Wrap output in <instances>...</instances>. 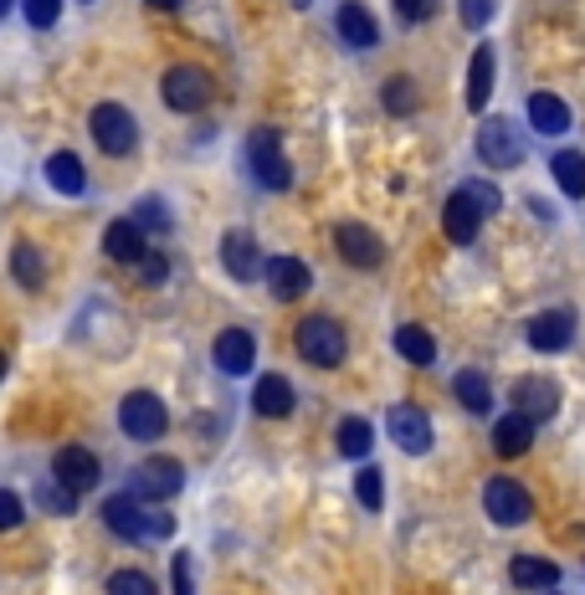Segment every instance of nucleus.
Listing matches in <instances>:
<instances>
[{"label":"nucleus","mask_w":585,"mask_h":595,"mask_svg":"<svg viewBox=\"0 0 585 595\" xmlns=\"http://www.w3.org/2000/svg\"><path fill=\"white\" fill-rule=\"evenodd\" d=\"M396 11H401V21H432L436 0H396Z\"/></svg>","instance_id":"nucleus-43"},{"label":"nucleus","mask_w":585,"mask_h":595,"mask_svg":"<svg viewBox=\"0 0 585 595\" xmlns=\"http://www.w3.org/2000/svg\"><path fill=\"white\" fill-rule=\"evenodd\" d=\"M478 160L488 170H519L524 164V134L509 119H488L478 129Z\"/></svg>","instance_id":"nucleus-7"},{"label":"nucleus","mask_w":585,"mask_h":595,"mask_svg":"<svg viewBox=\"0 0 585 595\" xmlns=\"http://www.w3.org/2000/svg\"><path fill=\"white\" fill-rule=\"evenodd\" d=\"M550 175L560 180V191L571 195V201H581L585 195V154L581 149H560L555 160H550Z\"/></svg>","instance_id":"nucleus-30"},{"label":"nucleus","mask_w":585,"mask_h":595,"mask_svg":"<svg viewBox=\"0 0 585 595\" xmlns=\"http://www.w3.org/2000/svg\"><path fill=\"white\" fill-rule=\"evenodd\" d=\"M134 268H139V278L154 288V283H165V278H170V257H165V252H144Z\"/></svg>","instance_id":"nucleus-40"},{"label":"nucleus","mask_w":585,"mask_h":595,"mask_svg":"<svg viewBox=\"0 0 585 595\" xmlns=\"http://www.w3.org/2000/svg\"><path fill=\"white\" fill-rule=\"evenodd\" d=\"M46 185L62 195H83L88 191V170H83V160H77L73 149H57L52 160H46Z\"/></svg>","instance_id":"nucleus-25"},{"label":"nucleus","mask_w":585,"mask_h":595,"mask_svg":"<svg viewBox=\"0 0 585 595\" xmlns=\"http://www.w3.org/2000/svg\"><path fill=\"white\" fill-rule=\"evenodd\" d=\"M252 411L257 416H268V421L293 416V386H288L283 375H262V380L252 386Z\"/></svg>","instance_id":"nucleus-20"},{"label":"nucleus","mask_w":585,"mask_h":595,"mask_svg":"<svg viewBox=\"0 0 585 595\" xmlns=\"http://www.w3.org/2000/svg\"><path fill=\"white\" fill-rule=\"evenodd\" d=\"M452 396H457L473 416H488V411H494V386H488V375L483 370H457L452 375Z\"/></svg>","instance_id":"nucleus-26"},{"label":"nucleus","mask_w":585,"mask_h":595,"mask_svg":"<svg viewBox=\"0 0 585 595\" xmlns=\"http://www.w3.org/2000/svg\"><path fill=\"white\" fill-rule=\"evenodd\" d=\"M175 595H195V575H191V554H175Z\"/></svg>","instance_id":"nucleus-44"},{"label":"nucleus","mask_w":585,"mask_h":595,"mask_svg":"<svg viewBox=\"0 0 585 595\" xmlns=\"http://www.w3.org/2000/svg\"><path fill=\"white\" fill-rule=\"evenodd\" d=\"M334 31H339V42L355 46V52H370L380 42V26H376V11L360 6V0H345L339 15H334Z\"/></svg>","instance_id":"nucleus-13"},{"label":"nucleus","mask_w":585,"mask_h":595,"mask_svg":"<svg viewBox=\"0 0 585 595\" xmlns=\"http://www.w3.org/2000/svg\"><path fill=\"white\" fill-rule=\"evenodd\" d=\"M0 380H6V355H0Z\"/></svg>","instance_id":"nucleus-48"},{"label":"nucleus","mask_w":585,"mask_h":595,"mask_svg":"<svg viewBox=\"0 0 585 595\" xmlns=\"http://www.w3.org/2000/svg\"><path fill=\"white\" fill-rule=\"evenodd\" d=\"M247 170H252V180L268 185V191H288V185H293V164H288L283 139L272 134V129H252V134H247Z\"/></svg>","instance_id":"nucleus-2"},{"label":"nucleus","mask_w":585,"mask_h":595,"mask_svg":"<svg viewBox=\"0 0 585 595\" xmlns=\"http://www.w3.org/2000/svg\"><path fill=\"white\" fill-rule=\"evenodd\" d=\"M185 488V473H181V462H170V457H144L129 473V488L123 493H134L139 504H170L175 493Z\"/></svg>","instance_id":"nucleus-4"},{"label":"nucleus","mask_w":585,"mask_h":595,"mask_svg":"<svg viewBox=\"0 0 585 595\" xmlns=\"http://www.w3.org/2000/svg\"><path fill=\"white\" fill-rule=\"evenodd\" d=\"M221 268L237 278V283H252L262 272V247H257L252 231H226L221 237Z\"/></svg>","instance_id":"nucleus-15"},{"label":"nucleus","mask_w":585,"mask_h":595,"mask_svg":"<svg viewBox=\"0 0 585 595\" xmlns=\"http://www.w3.org/2000/svg\"><path fill=\"white\" fill-rule=\"evenodd\" d=\"M175 534V513L160 504H144V539H170Z\"/></svg>","instance_id":"nucleus-38"},{"label":"nucleus","mask_w":585,"mask_h":595,"mask_svg":"<svg viewBox=\"0 0 585 595\" xmlns=\"http://www.w3.org/2000/svg\"><path fill=\"white\" fill-rule=\"evenodd\" d=\"M88 134H93V144L104 149V154H129V149L139 144V123H134V113L123 104H98L93 108V119H88Z\"/></svg>","instance_id":"nucleus-5"},{"label":"nucleus","mask_w":585,"mask_h":595,"mask_svg":"<svg viewBox=\"0 0 585 595\" xmlns=\"http://www.w3.org/2000/svg\"><path fill=\"white\" fill-rule=\"evenodd\" d=\"M119 426L129 442H160L170 426L165 416V401L160 396H150V390H134V396H123L119 401Z\"/></svg>","instance_id":"nucleus-6"},{"label":"nucleus","mask_w":585,"mask_h":595,"mask_svg":"<svg viewBox=\"0 0 585 595\" xmlns=\"http://www.w3.org/2000/svg\"><path fill=\"white\" fill-rule=\"evenodd\" d=\"M513 411L529 416V421H550L560 411L555 380H544V375H524V380H513Z\"/></svg>","instance_id":"nucleus-12"},{"label":"nucleus","mask_w":585,"mask_h":595,"mask_svg":"<svg viewBox=\"0 0 585 595\" xmlns=\"http://www.w3.org/2000/svg\"><path fill=\"white\" fill-rule=\"evenodd\" d=\"M529 123H534V134L555 139L571 129V108L560 104L555 93H529Z\"/></svg>","instance_id":"nucleus-24"},{"label":"nucleus","mask_w":585,"mask_h":595,"mask_svg":"<svg viewBox=\"0 0 585 595\" xmlns=\"http://www.w3.org/2000/svg\"><path fill=\"white\" fill-rule=\"evenodd\" d=\"M268 288H272V298L293 303V298H303L308 288H314V272L303 268V257H272L268 262Z\"/></svg>","instance_id":"nucleus-19"},{"label":"nucleus","mask_w":585,"mask_h":595,"mask_svg":"<svg viewBox=\"0 0 585 595\" xmlns=\"http://www.w3.org/2000/svg\"><path fill=\"white\" fill-rule=\"evenodd\" d=\"M210 73L206 67H195V62H175L165 77H160V98H165V108H175V113H201V108L210 104Z\"/></svg>","instance_id":"nucleus-3"},{"label":"nucleus","mask_w":585,"mask_h":595,"mask_svg":"<svg viewBox=\"0 0 585 595\" xmlns=\"http://www.w3.org/2000/svg\"><path fill=\"white\" fill-rule=\"evenodd\" d=\"M257 359V339L247 328H221L216 334V370L221 375H252Z\"/></svg>","instance_id":"nucleus-17"},{"label":"nucleus","mask_w":585,"mask_h":595,"mask_svg":"<svg viewBox=\"0 0 585 595\" xmlns=\"http://www.w3.org/2000/svg\"><path fill=\"white\" fill-rule=\"evenodd\" d=\"M21 11H26V21H31L36 31H46V26H57L62 0H21Z\"/></svg>","instance_id":"nucleus-39"},{"label":"nucleus","mask_w":585,"mask_h":595,"mask_svg":"<svg viewBox=\"0 0 585 595\" xmlns=\"http://www.w3.org/2000/svg\"><path fill=\"white\" fill-rule=\"evenodd\" d=\"M494 73H498V46L483 42L473 52V67H467V108H488L494 98Z\"/></svg>","instance_id":"nucleus-21"},{"label":"nucleus","mask_w":585,"mask_h":595,"mask_svg":"<svg viewBox=\"0 0 585 595\" xmlns=\"http://www.w3.org/2000/svg\"><path fill=\"white\" fill-rule=\"evenodd\" d=\"M11 6H15V0H0V15H6V11H11Z\"/></svg>","instance_id":"nucleus-47"},{"label":"nucleus","mask_w":585,"mask_h":595,"mask_svg":"<svg viewBox=\"0 0 585 595\" xmlns=\"http://www.w3.org/2000/svg\"><path fill=\"white\" fill-rule=\"evenodd\" d=\"M529 446H534V421L509 411V416L494 421V452L498 457H524Z\"/></svg>","instance_id":"nucleus-22"},{"label":"nucleus","mask_w":585,"mask_h":595,"mask_svg":"<svg viewBox=\"0 0 585 595\" xmlns=\"http://www.w3.org/2000/svg\"><path fill=\"white\" fill-rule=\"evenodd\" d=\"M540 595H555V591H540Z\"/></svg>","instance_id":"nucleus-49"},{"label":"nucleus","mask_w":585,"mask_h":595,"mask_svg":"<svg viewBox=\"0 0 585 595\" xmlns=\"http://www.w3.org/2000/svg\"><path fill=\"white\" fill-rule=\"evenodd\" d=\"M334 442H339V457L365 462L370 452H376V426H370L365 416H345V421H339V436H334Z\"/></svg>","instance_id":"nucleus-28"},{"label":"nucleus","mask_w":585,"mask_h":595,"mask_svg":"<svg viewBox=\"0 0 585 595\" xmlns=\"http://www.w3.org/2000/svg\"><path fill=\"white\" fill-rule=\"evenodd\" d=\"M334 247H339V257H345L349 268H380V257H386L380 237L370 231V226H360V221H339V226H334Z\"/></svg>","instance_id":"nucleus-11"},{"label":"nucleus","mask_w":585,"mask_h":595,"mask_svg":"<svg viewBox=\"0 0 585 595\" xmlns=\"http://www.w3.org/2000/svg\"><path fill=\"white\" fill-rule=\"evenodd\" d=\"M571 339H575V318L565 309H550V313H534V318H529V344H534L540 355H560Z\"/></svg>","instance_id":"nucleus-16"},{"label":"nucleus","mask_w":585,"mask_h":595,"mask_svg":"<svg viewBox=\"0 0 585 595\" xmlns=\"http://www.w3.org/2000/svg\"><path fill=\"white\" fill-rule=\"evenodd\" d=\"M52 477H57L67 493H77V498H83L88 488H98V477H104V462L93 457L88 446H62L57 462H52Z\"/></svg>","instance_id":"nucleus-9"},{"label":"nucleus","mask_w":585,"mask_h":595,"mask_svg":"<svg viewBox=\"0 0 585 595\" xmlns=\"http://www.w3.org/2000/svg\"><path fill=\"white\" fill-rule=\"evenodd\" d=\"M108 595H160V591H154V581L144 570H113L108 575Z\"/></svg>","instance_id":"nucleus-35"},{"label":"nucleus","mask_w":585,"mask_h":595,"mask_svg":"<svg viewBox=\"0 0 585 595\" xmlns=\"http://www.w3.org/2000/svg\"><path fill=\"white\" fill-rule=\"evenodd\" d=\"M293 339H299V355L308 359V365H318V370H334V365L345 359V349H349V344H345V328L334 324L329 313H308Z\"/></svg>","instance_id":"nucleus-1"},{"label":"nucleus","mask_w":585,"mask_h":595,"mask_svg":"<svg viewBox=\"0 0 585 595\" xmlns=\"http://www.w3.org/2000/svg\"><path fill=\"white\" fill-rule=\"evenodd\" d=\"M36 504H42V513H57V519H67V513L77 508V493H67L57 477H52V483H42V488H36Z\"/></svg>","instance_id":"nucleus-34"},{"label":"nucleus","mask_w":585,"mask_h":595,"mask_svg":"<svg viewBox=\"0 0 585 595\" xmlns=\"http://www.w3.org/2000/svg\"><path fill=\"white\" fill-rule=\"evenodd\" d=\"M104 252L113 257L119 268H134V262L150 252V247H144V231H139V226L123 216V221H113V226L104 231Z\"/></svg>","instance_id":"nucleus-23"},{"label":"nucleus","mask_w":585,"mask_h":595,"mask_svg":"<svg viewBox=\"0 0 585 595\" xmlns=\"http://www.w3.org/2000/svg\"><path fill=\"white\" fill-rule=\"evenodd\" d=\"M463 191L473 195V206H478L483 216H498V210H503V191H498V185H488V180H467Z\"/></svg>","instance_id":"nucleus-37"},{"label":"nucleus","mask_w":585,"mask_h":595,"mask_svg":"<svg viewBox=\"0 0 585 595\" xmlns=\"http://www.w3.org/2000/svg\"><path fill=\"white\" fill-rule=\"evenodd\" d=\"M380 104H386V113H396V119H405V113H416V83L411 77H386V88H380Z\"/></svg>","instance_id":"nucleus-32"},{"label":"nucleus","mask_w":585,"mask_h":595,"mask_svg":"<svg viewBox=\"0 0 585 595\" xmlns=\"http://www.w3.org/2000/svg\"><path fill=\"white\" fill-rule=\"evenodd\" d=\"M150 6H160V11H181L185 0H150Z\"/></svg>","instance_id":"nucleus-46"},{"label":"nucleus","mask_w":585,"mask_h":595,"mask_svg":"<svg viewBox=\"0 0 585 595\" xmlns=\"http://www.w3.org/2000/svg\"><path fill=\"white\" fill-rule=\"evenodd\" d=\"M494 6H498V0H463L457 11H463L467 26H488V15H494Z\"/></svg>","instance_id":"nucleus-42"},{"label":"nucleus","mask_w":585,"mask_h":595,"mask_svg":"<svg viewBox=\"0 0 585 595\" xmlns=\"http://www.w3.org/2000/svg\"><path fill=\"white\" fill-rule=\"evenodd\" d=\"M355 498H360L370 513L386 504V483H380V467H360V477H355Z\"/></svg>","instance_id":"nucleus-36"},{"label":"nucleus","mask_w":585,"mask_h":595,"mask_svg":"<svg viewBox=\"0 0 585 595\" xmlns=\"http://www.w3.org/2000/svg\"><path fill=\"white\" fill-rule=\"evenodd\" d=\"M129 221H134L139 231H170V206L160 195H144V201L129 210Z\"/></svg>","instance_id":"nucleus-33"},{"label":"nucleus","mask_w":585,"mask_h":595,"mask_svg":"<svg viewBox=\"0 0 585 595\" xmlns=\"http://www.w3.org/2000/svg\"><path fill=\"white\" fill-rule=\"evenodd\" d=\"M483 508H488V519L513 529V523L529 519V488L524 483H513V477H488V488H483Z\"/></svg>","instance_id":"nucleus-8"},{"label":"nucleus","mask_w":585,"mask_h":595,"mask_svg":"<svg viewBox=\"0 0 585 595\" xmlns=\"http://www.w3.org/2000/svg\"><path fill=\"white\" fill-rule=\"evenodd\" d=\"M104 523L119 539H129V544H144V504H139L134 493H113L104 504Z\"/></svg>","instance_id":"nucleus-18"},{"label":"nucleus","mask_w":585,"mask_h":595,"mask_svg":"<svg viewBox=\"0 0 585 595\" xmlns=\"http://www.w3.org/2000/svg\"><path fill=\"white\" fill-rule=\"evenodd\" d=\"M21 513H26V508H21V498H15L11 488H0V534H6V529H15V523H21Z\"/></svg>","instance_id":"nucleus-41"},{"label":"nucleus","mask_w":585,"mask_h":595,"mask_svg":"<svg viewBox=\"0 0 585 595\" xmlns=\"http://www.w3.org/2000/svg\"><path fill=\"white\" fill-rule=\"evenodd\" d=\"M483 221H488V216H483V210L473 206V195L457 185V191L447 195V206H442V231H447L457 247H467V241L483 231Z\"/></svg>","instance_id":"nucleus-14"},{"label":"nucleus","mask_w":585,"mask_h":595,"mask_svg":"<svg viewBox=\"0 0 585 595\" xmlns=\"http://www.w3.org/2000/svg\"><path fill=\"white\" fill-rule=\"evenodd\" d=\"M386 432H390V442L401 446V452H411V457L432 452V421H426L421 405H390Z\"/></svg>","instance_id":"nucleus-10"},{"label":"nucleus","mask_w":585,"mask_h":595,"mask_svg":"<svg viewBox=\"0 0 585 595\" xmlns=\"http://www.w3.org/2000/svg\"><path fill=\"white\" fill-rule=\"evenodd\" d=\"M529 210H534L540 221H555V210H550V201H540V195H529Z\"/></svg>","instance_id":"nucleus-45"},{"label":"nucleus","mask_w":585,"mask_h":595,"mask_svg":"<svg viewBox=\"0 0 585 595\" xmlns=\"http://www.w3.org/2000/svg\"><path fill=\"white\" fill-rule=\"evenodd\" d=\"M396 349H401V359L421 365V370H426V365L436 359V339L421 324H401V328H396Z\"/></svg>","instance_id":"nucleus-31"},{"label":"nucleus","mask_w":585,"mask_h":595,"mask_svg":"<svg viewBox=\"0 0 585 595\" xmlns=\"http://www.w3.org/2000/svg\"><path fill=\"white\" fill-rule=\"evenodd\" d=\"M509 581L524 585V591H550V585H560V565H550V560H540V554H519L509 565Z\"/></svg>","instance_id":"nucleus-27"},{"label":"nucleus","mask_w":585,"mask_h":595,"mask_svg":"<svg viewBox=\"0 0 585 595\" xmlns=\"http://www.w3.org/2000/svg\"><path fill=\"white\" fill-rule=\"evenodd\" d=\"M11 272H15V283L26 288V293L46 288V257H42V247H31V241H15V247H11Z\"/></svg>","instance_id":"nucleus-29"}]
</instances>
